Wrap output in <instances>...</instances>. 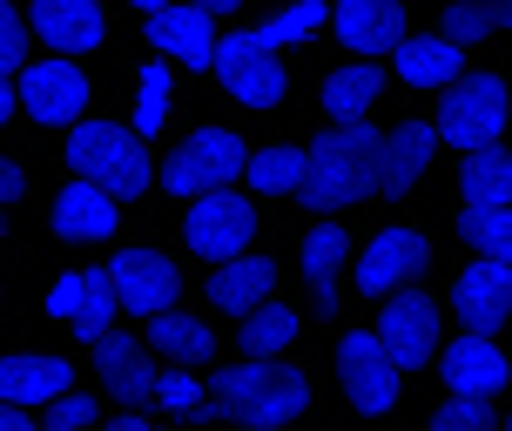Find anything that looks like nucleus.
<instances>
[{
	"label": "nucleus",
	"mask_w": 512,
	"mask_h": 431,
	"mask_svg": "<svg viewBox=\"0 0 512 431\" xmlns=\"http://www.w3.org/2000/svg\"><path fill=\"white\" fill-rule=\"evenodd\" d=\"M88 425H95V405H88V398H54L41 431H88Z\"/></svg>",
	"instance_id": "nucleus-38"
},
{
	"label": "nucleus",
	"mask_w": 512,
	"mask_h": 431,
	"mask_svg": "<svg viewBox=\"0 0 512 431\" xmlns=\"http://www.w3.org/2000/svg\"><path fill=\"white\" fill-rule=\"evenodd\" d=\"M378 149H384V135L371 122H331L310 142V176H304L297 196L310 209H324V216L364 203L378 189Z\"/></svg>",
	"instance_id": "nucleus-1"
},
{
	"label": "nucleus",
	"mask_w": 512,
	"mask_h": 431,
	"mask_svg": "<svg viewBox=\"0 0 512 431\" xmlns=\"http://www.w3.org/2000/svg\"><path fill=\"white\" fill-rule=\"evenodd\" d=\"M155 405L176 411V418H196V411H203V378H189V371H162V378H155Z\"/></svg>",
	"instance_id": "nucleus-36"
},
{
	"label": "nucleus",
	"mask_w": 512,
	"mask_h": 431,
	"mask_svg": "<svg viewBox=\"0 0 512 431\" xmlns=\"http://www.w3.org/2000/svg\"><path fill=\"white\" fill-rule=\"evenodd\" d=\"M196 7H203V14H236L243 0H196Z\"/></svg>",
	"instance_id": "nucleus-43"
},
{
	"label": "nucleus",
	"mask_w": 512,
	"mask_h": 431,
	"mask_svg": "<svg viewBox=\"0 0 512 431\" xmlns=\"http://www.w3.org/2000/svg\"><path fill=\"white\" fill-rule=\"evenodd\" d=\"M459 196L465 209H506L512 203V149H472L459 169Z\"/></svg>",
	"instance_id": "nucleus-26"
},
{
	"label": "nucleus",
	"mask_w": 512,
	"mask_h": 431,
	"mask_svg": "<svg viewBox=\"0 0 512 431\" xmlns=\"http://www.w3.org/2000/svg\"><path fill=\"white\" fill-rule=\"evenodd\" d=\"M432 431H499V418H492V398H445V405L432 411Z\"/></svg>",
	"instance_id": "nucleus-34"
},
{
	"label": "nucleus",
	"mask_w": 512,
	"mask_h": 431,
	"mask_svg": "<svg viewBox=\"0 0 512 431\" xmlns=\"http://www.w3.org/2000/svg\"><path fill=\"white\" fill-rule=\"evenodd\" d=\"M108 431H149V425H142V418H115Z\"/></svg>",
	"instance_id": "nucleus-44"
},
{
	"label": "nucleus",
	"mask_w": 512,
	"mask_h": 431,
	"mask_svg": "<svg viewBox=\"0 0 512 431\" xmlns=\"http://www.w3.org/2000/svg\"><path fill=\"white\" fill-rule=\"evenodd\" d=\"M398 75L411 88H452L465 75V48L452 34H405L398 41Z\"/></svg>",
	"instance_id": "nucleus-22"
},
{
	"label": "nucleus",
	"mask_w": 512,
	"mask_h": 431,
	"mask_svg": "<svg viewBox=\"0 0 512 431\" xmlns=\"http://www.w3.org/2000/svg\"><path fill=\"white\" fill-rule=\"evenodd\" d=\"M149 344L162 357H176V364H209V357H216V330H209L203 317L162 310V317H149Z\"/></svg>",
	"instance_id": "nucleus-28"
},
{
	"label": "nucleus",
	"mask_w": 512,
	"mask_h": 431,
	"mask_svg": "<svg viewBox=\"0 0 512 431\" xmlns=\"http://www.w3.org/2000/svg\"><path fill=\"white\" fill-rule=\"evenodd\" d=\"M331 27L351 54H398L405 7L398 0H331Z\"/></svg>",
	"instance_id": "nucleus-16"
},
{
	"label": "nucleus",
	"mask_w": 512,
	"mask_h": 431,
	"mask_svg": "<svg viewBox=\"0 0 512 431\" xmlns=\"http://www.w3.org/2000/svg\"><path fill=\"white\" fill-rule=\"evenodd\" d=\"M378 337H384V351L398 357V371H425V364L438 357V304H432V297H418V290L384 297Z\"/></svg>",
	"instance_id": "nucleus-10"
},
{
	"label": "nucleus",
	"mask_w": 512,
	"mask_h": 431,
	"mask_svg": "<svg viewBox=\"0 0 512 431\" xmlns=\"http://www.w3.org/2000/svg\"><path fill=\"white\" fill-rule=\"evenodd\" d=\"M506 431H512V418H506Z\"/></svg>",
	"instance_id": "nucleus-46"
},
{
	"label": "nucleus",
	"mask_w": 512,
	"mask_h": 431,
	"mask_svg": "<svg viewBox=\"0 0 512 431\" xmlns=\"http://www.w3.org/2000/svg\"><path fill=\"white\" fill-rule=\"evenodd\" d=\"M182 236H189V250H196V256H209V263H230V256L250 250V236H256V203H250V196H236V189H209V196H196V209H189Z\"/></svg>",
	"instance_id": "nucleus-7"
},
{
	"label": "nucleus",
	"mask_w": 512,
	"mask_h": 431,
	"mask_svg": "<svg viewBox=\"0 0 512 431\" xmlns=\"http://www.w3.org/2000/svg\"><path fill=\"white\" fill-rule=\"evenodd\" d=\"M344 263H351V236H344L337 223H324V229H310V236H304V283H310V297H317V310H324V317L344 304V297H337Z\"/></svg>",
	"instance_id": "nucleus-24"
},
{
	"label": "nucleus",
	"mask_w": 512,
	"mask_h": 431,
	"mask_svg": "<svg viewBox=\"0 0 512 431\" xmlns=\"http://www.w3.org/2000/svg\"><path fill=\"white\" fill-rule=\"evenodd\" d=\"M135 7H142V14H155V7H169V0H135Z\"/></svg>",
	"instance_id": "nucleus-45"
},
{
	"label": "nucleus",
	"mask_w": 512,
	"mask_h": 431,
	"mask_svg": "<svg viewBox=\"0 0 512 431\" xmlns=\"http://www.w3.org/2000/svg\"><path fill=\"white\" fill-rule=\"evenodd\" d=\"M95 371L108 378V391H115L122 405L155 398V378H162V371L149 364V351H142L135 337H122V330H102V337H95Z\"/></svg>",
	"instance_id": "nucleus-19"
},
{
	"label": "nucleus",
	"mask_w": 512,
	"mask_h": 431,
	"mask_svg": "<svg viewBox=\"0 0 512 431\" xmlns=\"http://www.w3.org/2000/svg\"><path fill=\"white\" fill-rule=\"evenodd\" d=\"M384 95V75L371 61H351V68H337L324 81V108H331V122H371V108Z\"/></svg>",
	"instance_id": "nucleus-27"
},
{
	"label": "nucleus",
	"mask_w": 512,
	"mask_h": 431,
	"mask_svg": "<svg viewBox=\"0 0 512 431\" xmlns=\"http://www.w3.org/2000/svg\"><path fill=\"white\" fill-rule=\"evenodd\" d=\"M149 34H155V48L169 54V61H182V68H209V61H216V41H223L196 0H189V7H155Z\"/></svg>",
	"instance_id": "nucleus-18"
},
{
	"label": "nucleus",
	"mask_w": 512,
	"mask_h": 431,
	"mask_svg": "<svg viewBox=\"0 0 512 431\" xmlns=\"http://www.w3.org/2000/svg\"><path fill=\"white\" fill-rule=\"evenodd\" d=\"M512 122V88L499 75H459L445 88V102H438V135L452 142V149H492Z\"/></svg>",
	"instance_id": "nucleus-4"
},
{
	"label": "nucleus",
	"mask_w": 512,
	"mask_h": 431,
	"mask_svg": "<svg viewBox=\"0 0 512 431\" xmlns=\"http://www.w3.org/2000/svg\"><path fill=\"white\" fill-rule=\"evenodd\" d=\"M209 405L223 411L230 425H256V431H283L290 418H304L310 405V378L297 364H277V357H250V364H230L216 371V391Z\"/></svg>",
	"instance_id": "nucleus-2"
},
{
	"label": "nucleus",
	"mask_w": 512,
	"mask_h": 431,
	"mask_svg": "<svg viewBox=\"0 0 512 431\" xmlns=\"http://www.w3.org/2000/svg\"><path fill=\"white\" fill-rule=\"evenodd\" d=\"M209 68H216V81H223V88H230L243 108H277L283 88H290V81H283L277 48H263L256 34H223Z\"/></svg>",
	"instance_id": "nucleus-6"
},
{
	"label": "nucleus",
	"mask_w": 512,
	"mask_h": 431,
	"mask_svg": "<svg viewBox=\"0 0 512 431\" xmlns=\"http://www.w3.org/2000/svg\"><path fill=\"white\" fill-rule=\"evenodd\" d=\"M68 162H75V176L102 182L108 196H135V189H149V149H142L135 128L75 122V128H68Z\"/></svg>",
	"instance_id": "nucleus-3"
},
{
	"label": "nucleus",
	"mask_w": 512,
	"mask_h": 431,
	"mask_svg": "<svg viewBox=\"0 0 512 431\" xmlns=\"http://www.w3.org/2000/svg\"><path fill=\"white\" fill-rule=\"evenodd\" d=\"M270 290H277V263L270 256H230L216 277H209V304L230 310V317H250L256 304H270Z\"/></svg>",
	"instance_id": "nucleus-21"
},
{
	"label": "nucleus",
	"mask_w": 512,
	"mask_h": 431,
	"mask_svg": "<svg viewBox=\"0 0 512 431\" xmlns=\"http://www.w3.org/2000/svg\"><path fill=\"white\" fill-rule=\"evenodd\" d=\"M432 263V243L418 236V229H378L371 243H364L358 256V290L364 297H398V290H411V277Z\"/></svg>",
	"instance_id": "nucleus-9"
},
{
	"label": "nucleus",
	"mask_w": 512,
	"mask_h": 431,
	"mask_svg": "<svg viewBox=\"0 0 512 431\" xmlns=\"http://www.w3.org/2000/svg\"><path fill=\"white\" fill-rule=\"evenodd\" d=\"M14 108H21V95H14V88H7V75H0V122H7Z\"/></svg>",
	"instance_id": "nucleus-42"
},
{
	"label": "nucleus",
	"mask_w": 512,
	"mask_h": 431,
	"mask_svg": "<svg viewBox=\"0 0 512 431\" xmlns=\"http://www.w3.org/2000/svg\"><path fill=\"white\" fill-rule=\"evenodd\" d=\"M438 371H445V384H452L459 398H499L506 378H512L506 351L492 344L486 330H465L459 344H445V351H438Z\"/></svg>",
	"instance_id": "nucleus-13"
},
{
	"label": "nucleus",
	"mask_w": 512,
	"mask_h": 431,
	"mask_svg": "<svg viewBox=\"0 0 512 431\" xmlns=\"http://www.w3.org/2000/svg\"><path fill=\"white\" fill-rule=\"evenodd\" d=\"M21 108L34 122L61 128L88 108V81H81L75 61H34V68H21Z\"/></svg>",
	"instance_id": "nucleus-14"
},
{
	"label": "nucleus",
	"mask_w": 512,
	"mask_h": 431,
	"mask_svg": "<svg viewBox=\"0 0 512 431\" xmlns=\"http://www.w3.org/2000/svg\"><path fill=\"white\" fill-rule=\"evenodd\" d=\"M452 317H459L465 330H499L512 317V263H492V256H479L472 270H459V283H452Z\"/></svg>",
	"instance_id": "nucleus-12"
},
{
	"label": "nucleus",
	"mask_w": 512,
	"mask_h": 431,
	"mask_svg": "<svg viewBox=\"0 0 512 431\" xmlns=\"http://www.w3.org/2000/svg\"><path fill=\"white\" fill-rule=\"evenodd\" d=\"M324 21H331V0H297V7H283L277 21L256 27V41H263V48H297V41H310Z\"/></svg>",
	"instance_id": "nucleus-32"
},
{
	"label": "nucleus",
	"mask_w": 512,
	"mask_h": 431,
	"mask_svg": "<svg viewBox=\"0 0 512 431\" xmlns=\"http://www.w3.org/2000/svg\"><path fill=\"white\" fill-rule=\"evenodd\" d=\"M108 283H115V304L135 310V317H162V310H176V263L155 250H122L115 263H108Z\"/></svg>",
	"instance_id": "nucleus-11"
},
{
	"label": "nucleus",
	"mask_w": 512,
	"mask_h": 431,
	"mask_svg": "<svg viewBox=\"0 0 512 431\" xmlns=\"http://www.w3.org/2000/svg\"><path fill=\"white\" fill-rule=\"evenodd\" d=\"M68 364L61 357H0V405H41V398H68Z\"/></svg>",
	"instance_id": "nucleus-25"
},
{
	"label": "nucleus",
	"mask_w": 512,
	"mask_h": 431,
	"mask_svg": "<svg viewBox=\"0 0 512 431\" xmlns=\"http://www.w3.org/2000/svg\"><path fill=\"white\" fill-rule=\"evenodd\" d=\"M459 236L479 256H492V263H512V203L506 209H465V216H459Z\"/></svg>",
	"instance_id": "nucleus-31"
},
{
	"label": "nucleus",
	"mask_w": 512,
	"mask_h": 431,
	"mask_svg": "<svg viewBox=\"0 0 512 431\" xmlns=\"http://www.w3.org/2000/svg\"><path fill=\"white\" fill-rule=\"evenodd\" d=\"M21 54H27V34H21V14L0 0V75L7 68H21Z\"/></svg>",
	"instance_id": "nucleus-37"
},
{
	"label": "nucleus",
	"mask_w": 512,
	"mask_h": 431,
	"mask_svg": "<svg viewBox=\"0 0 512 431\" xmlns=\"http://www.w3.org/2000/svg\"><path fill=\"white\" fill-rule=\"evenodd\" d=\"M486 7H492V27H506V34H512V0H486Z\"/></svg>",
	"instance_id": "nucleus-41"
},
{
	"label": "nucleus",
	"mask_w": 512,
	"mask_h": 431,
	"mask_svg": "<svg viewBox=\"0 0 512 431\" xmlns=\"http://www.w3.org/2000/svg\"><path fill=\"white\" fill-rule=\"evenodd\" d=\"M297 330H304V317L290 304H256L250 317H243V351L250 357H283L297 344Z\"/></svg>",
	"instance_id": "nucleus-30"
},
{
	"label": "nucleus",
	"mask_w": 512,
	"mask_h": 431,
	"mask_svg": "<svg viewBox=\"0 0 512 431\" xmlns=\"http://www.w3.org/2000/svg\"><path fill=\"white\" fill-rule=\"evenodd\" d=\"M337 378H344V391H351L358 411H391L405 371H398V357L384 351L378 330H351V337L337 344Z\"/></svg>",
	"instance_id": "nucleus-8"
},
{
	"label": "nucleus",
	"mask_w": 512,
	"mask_h": 431,
	"mask_svg": "<svg viewBox=\"0 0 512 431\" xmlns=\"http://www.w3.org/2000/svg\"><path fill=\"white\" fill-rule=\"evenodd\" d=\"M445 34H452L459 48H479L492 34V7L486 0H452V7H445Z\"/></svg>",
	"instance_id": "nucleus-35"
},
{
	"label": "nucleus",
	"mask_w": 512,
	"mask_h": 431,
	"mask_svg": "<svg viewBox=\"0 0 512 431\" xmlns=\"http://www.w3.org/2000/svg\"><path fill=\"white\" fill-rule=\"evenodd\" d=\"M34 27L61 54H88V48H102V34H108L95 0H34Z\"/></svg>",
	"instance_id": "nucleus-20"
},
{
	"label": "nucleus",
	"mask_w": 512,
	"mask_h": 431,
	"mask_svg": "<svg viewBox=\"0 0 512 431\" xmlns=\"http://www.w3.org/2000/svg\"><path fill=\"white\" fill-rule=\"evenodd\" d=\"M243 169H250V149H243L236 128H196V135L162 162V189L196 203V196H209V189H230Z\"/></svg>",
	"instance_id": "nucleus-5"
},
{
	"label": "nucleus",
	"mask_w": 512,
	"mask_h": 431,
	"mask_svg": "<svg viewBox=\"0 0 512 431\" xmlns=\"http://www.w3.org/2000/svg\"><path fill=\"white\" fill-rule=\"evenodd\" d=\"M169 122V61H149L135 81V135H162Z\"/></svg>",
	"instance_id": "nucleus-33"
},
{
	"label": "nucleus",
	"mask_w": 512,
	"mask_h": 431,
	"mask_svg": "<svg viewBox=\"0 0 512 431\" xmlns=\"http://www.w3.org/2000/svg\"><path fill=\"white\" fill-rule=\"evenodd\" d=\"M115 196H108L102 182L81 176L75 189H61V203H54V229L61 236H75V243H102V236H115Z\"/></svg>",
	"instance_id": "nucleus-23"
},
{
	"label": "nucleus",
	"mask_w": 512,
	"mask_h": 431,
	"mask_svg": "<svg viewBox=\"0 0 512 431\" xmlns=\"http://www.w3.org/2000/svg\"><path fill=\"white\" fill-rule=\"evenodd\" d=\"M438 122H405V128H391L384 135V149H378V196H411L418 182H425V169H432V155H438Z\"/></svg>",
	"instance_id": "nucleus-17"
},
{
	"label": "nucleus",
	"mask_w": 512,
	"mask_h": 431,
	"mask_svg": "<svg viewBox=\"0 0 512 431\" xmlns=\"http://www.w3.org/2000/svg\"><path fill=\"white\" fill-rule=\"evenodd\" d=\"M0 431H41V425L27 418V405H0Z\"/></svg>",
	"instance_id": "nucleus-40"
},
{
	"label": "nucleus",
	"mask_w": 512,
	"mask_h": 431,
	"mask_svg": "<svg viewBox=\"0 0 512 431\" xmlns=\"http://www.w3.org/2000/svg\"><path fill=\"white\" fill-rule=\"evenodd\" d=\"M243 176L256 182V196H297V189H304V176H310V149H290V142L256 149Z\"/></svg>",
	"instance_id": "nucleus-29"
},
{
	"label": "nucleus",
	"mask_w": 512,
	"mask_h": 431,
	"mask_svg": "<svg viewBox=\"0 0 512 431\" xmlns=\"http://www.w3.org/2000/svg\"><path fill=\"white\" fill-rule=\"evenodd\" d=\"M21 189H27L21 162H7V155H0V203H14V196H21Z\"/></svg>",
	"instance_id": "nucleus-39"
},
{
	"label": "nucleus",
	"mask_w": 512,
	"mask_h": 431,
	"mask_svg": "<svg viewBox=\"0 0 512 431\" xmlns=\"http://www.w3.org/2000/svg\"><path fill=\"white\" fill-rule=\"evenodd\" d=\"M48 310L61 317V324H75L88 344L102 337L108 324H115V283H108V270H68V277L48 290Z\"/></svg>",
	"instance_id": "nucleus-15"
}]
</instances>
